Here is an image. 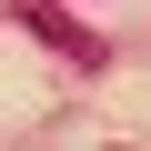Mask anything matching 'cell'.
I'll use <instances>...</instances> for the list:
<instances>
[{"instance_id": "cell-1", "label": "cell", "mask_w": 151, "mask_h": 151, "mask_svg": "<svg viewBox=\"0 0 151 151\" xmlns=\"http://www.w3.org/2000/svg\"><path fill=\"white\" fill-rule=\"evenodd\" d=\"M10 20H20V30H40L60 60H81V70H101V60H111V50H101V30H81L60 0H10Z\"/></svg>"}]
</instances>
